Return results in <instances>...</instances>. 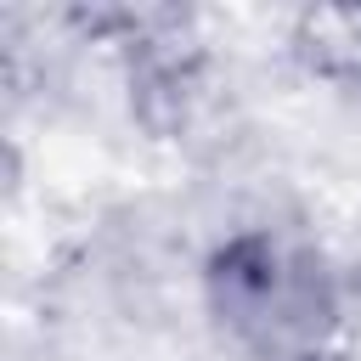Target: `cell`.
<instances>
[{"mask_svg":"<svg viewBox=\"0 0 361 361\" xmlns=\"http://www.w3.org/2000/svg\"><path fill=\"white\" fill-rule=\"evenodd\" d=\"M209 282H214L220 322L243 344H254L259 355H276V361L316 355L338 322V299H333L322 259H310L276 237H237L214 259Z\"/></svg>","mask_w":361,"mask_h":361,"instance_id":"1","label":"cell"}]
</instances>
